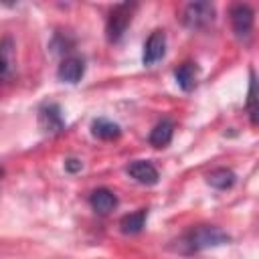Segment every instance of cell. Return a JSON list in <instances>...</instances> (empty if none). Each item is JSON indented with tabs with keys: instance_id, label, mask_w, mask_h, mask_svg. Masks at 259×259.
<instances>
[{
	"instance_id": "obj_1",
	"label": "cell",
	"mask_w": 259,
	"mask_h": 259,
	"mask_svg": "<svg viewBox=\"0 0 259 259\" xmlns=\"http://www.w3.org/2000/svg\"><path fill=\"white\" fill-rule=\"evenodd\" d=\"M229 241H231V237L223 229L212 227V225H198V227H192L188 233L182 235L180 247H184V251H188V253H196V251L225 245Z\"/></svg>"
},
{
	"instance_id": "obj_2",
	"label": "cell",
	"mask_w": 259,
	"mask_h": 259,
	"mask_svg": "<svg viewBox=\"0 0 259 259\" xmlns=\"http://www.w3.org/2000/svg\"><path fill=\"white\" fill-rule=\"evenodd\" d=\"M136 8H138V4H134V2H121V4H115V6L111 8V12H109V16H107V22H105L107 40L117 42V40L123 36L125 28H127L130 22H132V16H134Z\"/></svg>"
},
{
	"instance_id": "obj_3",
	"label": "cell",
	"mask_w": 259,
	"mask_h": 259,
	"mask_svg": "<svg viewBox=\"0 0 259 259\" xmlns=\"http://www.w3.org/2000/svg\"><path fill=\"white\" fill-rule=\"evenodd\" d=\"M214 18V6L210 2H188L182 12V22L188 28H202Z\"/></svg>"
},
{
	"instance_id": "obj_4",
	"label": "cell",
	"mask_w": 259,
	"mask_h": 259,
	"mask_svg": "<svg viewBox=\"0 0 259 259\" xmlns=\"http://www.w3.org/2000/svg\"><path fill=\"white\" fill-rule=\"evenodd\" d=\"M253 20H255V14L247 4H235L231 8V24L239 38H247L251 34Z\"/></svg>"
},
{
	"instance_id": "obj_5",
	"label": "cell",
	"mask_w": 259,
	"mask_h": 259,
	"mask_svg": "<svg viewBox=\"0 0 259 259\" xmlns=\"http://www.w3.org/2000/svg\"><path fill=\"white\" fill-rule=\"evenodd\" d=\"M166 53V34L164 30H154L146 45H144V55H142V61L144 65H154L156 61H160Z\"/></svg>"
},
{
	"instance_id": "obj_6",
	"label": "cell",
	"mask_w": 259,
	"mask_h": 259,
	"mask_svg": "<svg viewBox=\"0 0 259 259\" xmlns=\"http://www.w3.org/2000/svg\"><path fill=\"white\" fill-rule=\"evenodd\" d=\"M127 174L136 180V182H140V184H146V186H152V184H156L158 182V170H156V166L152 164V162H148V160H134L127 168Z\"/></svg>"
},
{
	"instance_id": "obj_7",
	"label": "cell",
	"mask_w": 259,
	"mask_h": 259,
	"mask_svg": "<svg viewBox=\"0 0 259 259\" xmlns=\"http://www.w3.org/2000/svg\"><path fill=\"white\" fill-rule=\"evenodd\" d=\"M57 75L65 83H77L85 75V63H83V59H79V57H67V59H63V63L59 65Z\"/></svg>"
},
{
	"instance_id": "obj_8",
	"label": "cell",
	"mask_w": 259,
	"mask_h": 259,
	"mask_svg": "<svg viewBox=\"0 0 259 259\" xmlns=\"http://www.w3.org/2000/svg\"><path fill=\"white\" fill-rule=\"evenodd\" d=\"M38 119H40V127L45 132H51V134H57L65 127L63 123V117H61V111H59V105L51 103V105H45L38 113Z\"/></svg>"
},
{
	"instance_id": "obj_9",
	"label": "cell",
	"mask_w": 259,
	"mask_h": 259,
	"mask_svg": "<svg viewBox=\"0 0 259 259\" xmlns=\"http://www.w3.org/2000/svg\"><path fill=\"white\" fill-rule=\"evenodd\" d=\"M89 204L93 206V210L105 214V212H109V210H113L117 206V196L109 188H97V190L91 192Z\"/></svg>"
},
{
	"instance_id": "obj_10",
	"label": "cell",
	"mask_w": 259,
	"mask_h": 259,
	"mask_svg": "<svg viewBox=\"0 0 259 259\" xmlns=\"http://www.w3.org/2000/svg\"><path fill=\"white\" fill-rule=\"evenodd\" d=\"M172 136H174V123L172 119H162L154 125V130L150 132V144L154 148H164L172 142Z\"/></svg>"
},
{
	"instance_id": "obj_11",
	"label": "cell",
	"mask_w": 259,
	"mask_h": 259,
	"mask_svg": "<svg viewBox=\"0 0 259 259\" xmlns=\"http://www.w3.org/2000/svg\"><path fill=\"white\" fill-rule=\"evenodd\" d=\"M146 219H148V208H140L136 212H130V214L121 217L119 229H121L123 235H138V233H142V229L146 225Z\"/></svg>"
},
{
	"instance_id": "obj_12",
	"label": "cell",
	"mask_w": 259,
	"mask_h": 259,
	"mask_svg": "<svg viewBox=\"0 0 259 259\" xmlns=\"http://www.w3.org/2000/svg\"><path fill=\"white\" fill-rule=\"evenodd\" d=\"M174 77H176V83H178V87H180L182 91H190V89H194V85H196L198 67H196L194 63L186 61V63H182V65L174 71Z\"/></svg>"
},
{
	"instance_id": "obj_13",
	"label": "cell",
	"mask_w": 259,
	"mask_h": 259,
	"mask_svg": "<svg viewBox=\"0 0 259 259\" xmlns=\"http://www.w3.org/2000/svg\"><path fill=\"white\" fill-rule=\"evenodd\" d=\"M91 132H93V136L99 138V140H115V138H119L121 127H119L115 121H109V119H105V117H99V119H95V121L91 123Z\"/></svg>"
},
{
	"instance_id": "obj_14",
	"label": "cell",
	"mask_w": 259,
	"mask_h": 259,
	"mask_svg": "<svg viewBox=\"0 0 259 259\" xmlns=\"http://www.w3.org/2000/svg\"><path fill=\"white\" fill-rule=\"evenodd\" d=\"M206 180H208V184H210L212 188H217V190H227V188H231V186L235 184V172L229 170V168H217V170H212V172L206 176Z\"/></svg>"
},
{
	"instance_id": "obj_15",
	"label": "cell",
	"mask_w": 259,
	"mask_h": 259,
	"mask_svg": "<svg viewBox=\"0 0 259 259\" xmlns=\"http://www.w3.org/2000/svg\"><path fill=\"white\" fill-rule=\"evenodd\" d=\"M0 55H2V77L8 79L10 77V71H12V40L6 36L0 45Z\"/></svg>"
},
{
	"instance_id": "obj_16",
	"label": "cell",
	"mask_w": 259,
	"mask_h": 259,
	"mask_svg": "<svg viewBox=\"0 0 259 259\" xmlns=\"http://www.w3.org/2000/svg\"><path fill=\"white\" fill-rule=\"evenodd\" d=\"M259 103V83L255 79V75L251 73V85H249V97H247V107L251 109L253 105Z\"/></svg>"
},
{
	"instance_id": "obj_17",
	"label": "cell",
	"mask_w": 259,
	"mask_h": 259,
	"mask_svg": "<svg viewBox=\"0 0 259 259\" xmlns=\"http://www.w3.org/2000/svg\"><path fill=\"white\" fill-rule=\"evenodd\" d=\"M81 168H83V162L77 160V158H69V160L65 162V170H67V172H79Z\"/></svg>"
},
{
	"instance_id": "obj_18",
	"label": "cell",
	"mask_w": 259,
	"mask_h": 259,
	"mask_svg": "<svg viewBox=\"0 0 259 259\" xmlns=\"http://www.w3.org/2000/svg\"><path fill=\"white\" fill-rule=\"evenodd\" d=\"M249 113H251V121H253L255 125H259V103L253 105V107L249 109Z\"/></svg>"
}]
</instances>
